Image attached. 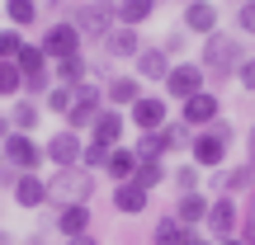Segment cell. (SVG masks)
<instances>
[{
  "label": "cell",
  "instance_id": "cell-1",
  "mask_svg": "<svg viewBox=\"0 0 255 245\" xmlns=\"http://www.w3.org/2000/svg\"><path fill=\"white\" fill-rule=\"evenodd\" d=\"M241 62H246V47H241V38H232V33H208V38H203V57H199V66H203V76H208L213 85L237 81Z\"/></svg>",
  "mask_w": 255,
  "mask_h": 245
},
{
  "label": "cell",
  "instance_id": "cell-2",
  "mask_svg": "<svg viewBox=\"0 0 255 245\" xmlns=\"http://www.w3.org/2000/svg\"><path fill=\"white\" fill-rule=\"evenodd\" d=\"M232 142H237L232 123L218 118V123H208V127H199V132H194V142H189V161L199 165V170H222V165H227Z\"/></svg>",
  "mask_w": 255,
  "mask_h": 245
},
{
  "label": "cell",
  "instance_id": "cell-3",
  "mask_svg": "<svg viewBox=\"0 0 255 245\" xmlns=\"http://www.w3.org/2000/svg\"><path fill=\"white\" fill-rule=\"evenodd\" d=\"M71 24L81 28V43L90 38V43H104V38L119 28V0H85V5H76Z\"/></svg>",
  "mask_w": 255,
  "mask_h": 245
},
{
  "label": "cell",
  "instance_id": "cell-4",
  "mask_svg": "<svg viewBox=\"0 0 255 245\" xmlns=\"http://www.w3.org/2000/svg\"><path fill=\"white\" fill-rule=\"evenodd\" d=\"M90 193H95V170H85V165L57 170L52 179H47V203H57V208H66V203H90Z\"/></svg>",
  "mask_w": 255,
  "mask_h": 245
},
{
  "label": "cell",
  "instance_id": "cell-5",
  "mask_svg": "<svg viewBox=\"0 0 255 245\" xmlns=\"http://www.w3.org/2000/svg\"><path fill=\"white\" fill-rule=\"evenodd\" d=\"M0 156H5V165L9 170H19V174H28V170H43V146H38V137L33 132H9L5 142H0Z\"/></svg>",
  "mask_w": 255,
  "mask_h": 245
},
{
  "label": "cell",
  "instance_id": "cell-6",
  "mask_svg": "<svg viewBox=\"0 0 255 245\" xmlns=\"http://www.w3.org/2000/svg\"><path fill=\"white\" fill-rule=\"evenodd\" d=\"M104 109H109V104H104V90H100L95 81L76 85V94H71V109H66V127H71V132H90V123L100 118Z\"/></svg>",
  "mask_w": 255,
  "mask_h": 245
},
{
  "label": "cell",
  "instance_id": "cell-7",
  "mask_svg": "<svg viewBox=\"0 0 255 245\" xmlns=\"http://www.w3.org/2000/svg\"><path fill=\"white\" fill-rule=\"evenodd\" d=\"M38 47L47 52V62H62V57H76V52H81V28H76L71 19H57V24H47V28H43Z\"/></svg>",
  "mask_w": 255,
  "mask_h": 245
},
{
  "label": "cell",
  "instance_id": "cell-8",
  "mask_svg": "<svg viewBox=\"0 0 255 245\" xmlns=\"http://www.w3.org/2000/svg\"><path fill=\"white\" fill-rule=\"evenodd\" d=\"M203 227L213 231V241H232L241 231V208L232 193H218V198L208 203V217H203Z\"/></svg>",
  "mask_w": 255,
  "mask_h": 245
},
{
  "label": "cell",
  "instance_id": "cell-9",
  "mask_svg": "<svg viewBox=\"0 0 255 245\" xmlns=\"http://www.w3.org/2000/svg\"><path fill=\"white\" fill-rule=\"evenodd\" d=\"M199 90H208V76H203V66H199V62H175L170 76H165V94H170L175 104H184L189 94H199Z\"/></svg>",
  "mask_w": 255,
  "mask_h": 245
},
{
  "label": "cell",
  "instance_id": "cell-10",
  "mask_svg": "<svg viewBox=\"0 0 255 245\" xmlns=\"http://www.w3.org/2000/svg\"><path fill=\"white\" fill-rule=\"evenodd\" d=\"M218 118H222V99L213 90H199V94H189V99L180 104V123L189 127V132H199V127H208Z\"/></svg>",
  "mask_w": 255,
  "mask_h": 245
},
{
  "label": "cell",
  "instance_id": "cell-11",
  "mask_svg": "<svg viewBox=\"0 0 255 245\" xmlns=\"http://www.w3.org/2000/svg\"><path fill=\"white\" fill-rule=\"evenodd\" d=\"M81 151H85V137L71 132V127L52 132V137H47V146H43V156L57 165V170H71V165H81Z\"/></svg>",
  "mask_w": 255,
  "mask_h": 245
},
{
  "label": "cell",
  "instance_id": "cell-12",
  "mask_svg": "<svg viewBox=\"0 0 255 245\" xmlns=\"http://www.w3.org/2000/svg\"><path fill=\"white\" fill-rule=\"evenodd\" d=\"M128 118H132L137 132H156V127L170 123V99H161V94H142V99L128 109Z\"/></svg>",
  "mask_w": 255,
  "mask_h": 245
},
{
  "label": "cell",
  "instance_id": "cell-13",
  "mask_svg": "<svg viewBox=\"0 0 255 245\" xmlns=\"http://www.w3.org/2000/svg\"><path fill=\"white\" fill-rule=\"evenodd\" d=\"M180 28H184V33H199V38L218 33V5H213V0H194V5H184Z\"/></svg>",
  "mask_w": 255,
  "mask_h": 245
},
{
  "label": "cell",
  "instance_id": "cell-14",
  "mask_svg": "<svg viewBox=\"0 0 255 245\" xmlns=\"http://www.w3.org/2000/svg\"><path fill=\"white\" fill-rule=\"evenodd\" d=\"M114 208H119L123 217H142V212L151 208V193L137 179H123V184H114Z\"/></svg>",
  "mask_w": 255,
  "mask_h": 245
},
{
  "label": "cell",
  "instance_id": "cell-15",
  "mask_svg": "<svg viewBox=\"0 0 255 245\" xmlns=\"http://www.w3.org/2000/svg\"><path fill=\"white\" fill-rule=\"evenodd\" d=\"M137 99H142V81L137 76H109V85H104V104L109 109H132Z\"/></svg>",
  "mask_w": 255,
  "mask_h": 245
},
{
  "label": "cell",
  "instance_id": "cell-16",
  "mask_svg": "<svg viewBox=\"0 0 255 245\" xmlns=\"http://www.w3.org/2000/svg\"><path fill=\"white\" fill-rule=\"evenodd\" d=\"M123 127H128V118H123L119 109H104L100 118L90 123V142H100V146H109V151H114V146L123 142Z\"/></svg>",
  "mask_w": 255,
  "mask_h": 245
},
{
  "label": "cell",
  "instance_id": "cell-17",
  "mask_svg": "<svg viewBox=\"0 0 255 245\" xmlns=\"http://www.w3.org/2000/svg\"><path fill=\"white\" fill-rule=\"evenodd\" d=\"M9 189H14V203H19V208H43V203H47V179H43V174H33V170H28V174H14Z\"/></svg>",
  "mask_w": 255,
  "mask_h": 245
},
{
  "label": "cell",
  "instance_id": "cell-18",
  "mask_svg": "<svg viewBox=\"0 0 255 245\" xmlns=\"http://www.w3.org/2000/svg\"><path fill=\"white\" fill-rule=\"evenodd\" d=\"M100 47L114 57V62H132V57L142 52V33H137V28H123V24H119V28H114V33L104 38Z\"/></svg>",
  "mask_w": 255,
  "mask_h": 245
},
{
  "label": "cell",
  "instance_id": "cell-19",
  "mask_svg": "<svg viewBox=\"0 0 255 245\" xmlns=\"http://www.w3.org/2000/svg\"><path fill=\"white\" fill-rule=\"evenodd\" d=\"M57 231H62L66 241L71 236H85L90 231V203H66V208H57Z\"/></svg>",
  "mask_w": 255,
  "mask_h": 245
},
{
  "label": "cell",
  "instance_id": "cell-20",
  "mask_svg": "<svg viewBox=\"0 0 255 245\" xmlns=\"http://www.w3.org/2000/svg\"><path fill=\"white\" fill-rule=\"evenodd\" d=\"M151 241H156V245H199V231H194V227H184V222L170 212V217H161V222H156Z\"/></svg>",
  "mask_w": 255,
  "mask_h": 245
},
{
  "label": "cell",
  "instance_id": "cell-21",
  "mask_svg": "<svg viewBox=\"0 0 255 245\" xmlns=\"http://www.w3.org/2000/svg\"><path fill=\"white\" fill-rule=\"evenodd\" d=\"M132 62H137V81H161V85H165V76H170V66H175L161 47H142Z\"/></svg>",
  "mask_w": 255,
  "mask_h": 245
},
{
  "label": "cell",
  "instance_id": "cell-22",
  "mask_svg": "<svg viewBox=\"0 0 255 245\" xmlns=\"http://www.w3.org/2000/svg\"><path fill=\"white\" fill-rule=\"evenodd\" d=\"M52 81H57V85H71V90H76V85L90 81V62H85L81 52H76V57H62V62H52Z\"/></svg>",
  "mask_w": 255,
  "mask_h": 245
},
{
  "label": "cell",
  "instance_id": "cell-23",
  "mask_svg": "<svg viewBox=\"0 0 255 245\" xmlns=\"http://www.w3.org/2000/svg\"><path fill=\"white\" fill-rule=\"evenodd\" d=\"M218 193H246V189H255V165L246 161V165H232V170H222L218 179Z\"/></svg>",
  "mask_w": 255,
  "mask_h": 245
},
{
  "label": "cell",
  "instance_id": "cell-24",
  "mask_svg": "<svg viewBox=\"0 0 255 245\" xmlns=\"http://www.w3.org/2000/svg\"><path fill=\"white\" fill-rule=\"evenodd\" d=\"M132 170H137V151L132 146H114L109 161H104V174H109L114 184H123V179H132Z\"/></svg>",
  "mask_w": 255,
  "mask_h": 245
},
{
  "label": "cell",
  "instance_id": "cell-25",
  "mask_svg": "<svg viewBox=\"0 0 255 245\" xmlns=\"http://www.w3.org/2000/svg\"><path fill=\"white\" fill-rule=\"evenodd\" d=\"M208 203L203 193H180V203H175V217L184 222V227H203V217H208Z\"/></svg>",
  "mask_w": 255,
  "mask_h": 245
},
{
  "label": "cell",
  "instance_id": "cell-26",
  "mask_svg": "<svg viewBox=\"0 0 255 245\" xmlns=\"http://www.w3.org/2000/svg\"><path fill=\"white\" fill-rule=\"evenodd\" d=\"M38 9H43V0H5V19H9V28H33L38 24Z\"/></svg>",
  "mask_w": 255,
  "mask_h": 245
},
{
  "label": "cell",
  "instance_id": "cell-27",
  "mask_svg": "<svg viewBox=\"0 0 255 245\" xmlns=\"http://www.w3.org/2000/svg\"><path fill=\"white\" fill-rule=\"evenodd\" d=\"M38 118H43V104H38V99H28V94L14 104V109H9V127H14V132H33Z\"/></svg>",
  "mask_w": 255,
  "mask_h": 245
},
{
  "label": "cell",
  "instance_id": "cell-28",
  "mask_svg": "<svg viewBox=\"0 0 255 245\" xmlns=\"http://www.w3.org/2000/svg\"><path fill=\"white\" fill-rule=\"evenodd\" d=\"M156 14V0H119V24L123 28H142Z\"/></svg>",
  "mask_w": 255,
  "mask_h": 245
},
{
  "label": "cell",
  "instance_id": "cell-29",
  "mask_svg": "<svg viewBox=\"0 0 255 245\" xmlns=\"http://www.w3.org/2000/svg\"><path fill=\"white\" fill-rule=\"evenodd\" d=\"M132 179L142 184L146 193H151V189H161V184L170 179V170H165V161H137V170H132Z\"/></svg>",
  "mask_w": 255,
  "mask_h": 245
},
{
  "label": "cell",
  "instance_id": "cell-30",
  "mask_svg": "<svg viewBox=\"0 0 255 245\" xmlns=\"http://www.w3.org/2000/svg\"><path fill=\"white\" fill-rule=\"evenodd\" d=\"M14 66H19L24 76H38V71H47L52 62H47V52H43L38 43H24V47H19V57H14Z\"/></svg>",
  "mask_w": 255,
  "mask_h": 245
},
{
  "label": "cell",
  "instance_id": "cell-31",
  "mask_svg": "<svg viewBox=\"0 0 255 245\" xmlns=\"http://www.w3.org/2000/svg\"><path fill=\"white\" fill-rule=\"evenodd\" d=\"M19 90H24V71L14 62H0V99H14Z\"/></svg>",
  "mask_w": 255,
  "mask_h": 245
},
{
  "label": "cell",
  "instance_id": "cell-32",
  "mask_svg": "<svg viewBox=\"0 0 255 245\" xmlns=\"http://www.w3.org/2000/svg\"><path fill=\"white\" fill-rule=\"evenodd\" d=\"M71 94H76L71 85H52V90L43 94V109H47V113H57V118H66V109H71Z\"/></svg>",
  "mask_w": 255,
  "mask_h": 245
},
{
  "label": "cell",
  "instance_id": "cell-33",
  "mask_svg": "<svg viewBox=\"0 0 255 245\" xmlns=\"http://www.w3.org/2000/svg\"><path fill=\"white\" fill-rule=\"evenodd\" d=\"M170 184H175V189H180V193H199V184H203V174H199V165H180V170H175L170 174Z\"/></svg>",
  "mask_w": 255,
  "mask_h": 245
},
{
  "label": "cell",
  "instance_id": "cell-34",
  "mask_svg": "<svg viewBox=\"0 0 255 245\" xmlns=\"http://www.w3.org/2000/svg\"><path fill=\"white\" fill-rule=\"evenodd\" d=\"M52 85H57V81H52V66H47V71H38V76H24V94H28V99H43Z\"/></svg>",
  "mask_w": 255,
  "mask_h": 245
},
{
  "label": "cell",
  "instance_id": "cell-35",
  "mask_svg": "<svg viewBox=\"0 0 255 245\" xmlns=\"http://www.w3.org/2000/svg\"><path fill=\"white\" fill-rule=\"evenodd\" d=\"M19 47H24V33L19 28H0V62H14Z\"/></svg>",
  "mask_w": 255,
  "mask_h": 245
},
{
  "label": "cell",
  "instance_id": "cell-36",
  "mask_svg": "<svg viewBox=\"0 0 255 245\" xmlns=\"http://www.w3.org/2000/svg\"><path fill=\"white\" fill-rule=\"evenodd\" d=\"M161 132H165V142H170V151H189V142H194V132L184 123H165Z\"/></svg>",
  "mask_w": 255,
  "mask_h": 245
},
{
  "label": "cell",
  "instance_id": "cell-37",
  "mask_svg": "<svg viewBox=\"0 0 255 245\" xmlns=\"http://www.w3.org/2000/svg\"><path fill=\"white\" fill-rule=\"evenodd\" d=\"M104 161H109V146L85 142V151H81V165H85V170H104Z\"/></svg>",
  "mask_w": 255,
  "mask_h": 245
},
{
  "label": "cell",
  "instance_id": "cell-38",
  "mask_svg": "<svg viewBox=\"0 0 255 245\" xmlns=\"http://www.w3.org/2000/svg\"><path fill=\"white\" fill-rule=\"evenodd\" d=\"M184 43H189V33H184V28H175V33H165L161 52H165V57H180V52H184Z\"/></svg>",
  "mask_w": 255,
  "mask_h": 245
},
{
  "label": "cell",
  "instance_id": "cell-39",
  "mask_svg": "<svg viewBox=\"0 0 255 245\" xmlns=\"http://www.w3.org/2000/svg\"><path fill=\"white\" fill-rule=\"evenodd\" d=\"M237 28H241V33H251V38H255V0H246V5L237 9Z\"/></svg>",
  "mask_w": 255,
  "mask_h": 245
},
{
  "label": "cell",
  "instance_id": "cell-40",
  "mask_svg": "<svg viewBox=\"0 0 255 245\" xmlns=\"http://www.w3.org/2000/svg\"><path fill=\"white\" fill-rule=\"evenodd\" d=\"M241 241H246V245H255V198H251V208L241 212Z\"/></svg>",
  "mask_w": 255,
  "mask_h": 245
},
{
  "label": "cell",
  "instance_id": "cell-41",
  "mask_svg": "<svg viewBox=\"0 0 255 245\" xmlns=\"http://www.w3.org/2000/svg\"><path fill=\"white\" fill-rule=\"evenodd\" d=\"M237 81L246 85V90L255 94V57H246V62H241V71H237Z\"/></svg>",
  "mask_w": 255,
  "mask_h": 245
},
{
  "label": "cell",
  "instance_id": "cell-42",
  "mask_svg": "<svg viewBox=\"0 0 255 245\" xmlns=\"http://www.w3.org/2000/svg\"><path fill=\"white\" fill-rule=\"evenodd\" d=\"M14 174H19V170H9V165H5V156H0V184H14Z\"/></svg>",
  "mask_w": 255,
  "mask_h": 245
},
{
  "label": "cell",
  "instance_id": "cell-43",
  "mask_svg": "<svg viewBox=\"0 0 255 245\" xmlns=\"http://www.w3.org/2000/svg\"><path fill=\"white\" fill-rule=\"evenodd\" d=\"M66 245H100V241H95V236H90V231H85V236H71V241H66Z\"/></svg>",
  "mask_w": 255,
  "mask_h": 245
},
{
  "label": "cell",
  "instance_id": "cell-44",
  "mask_svg": "<svg viewBox=\"0 0 255 245\" xmlns=\"http://www.w3.org/2000/svg\"><path fill=\"white\" fill-rule=\"evenodd\" d=\"M9 132H14V127H9V118H5V113H0V142H5Z\"/></svg>",
  "mask_w": 255,
  "mask_h": 245
},
{
  "label": "cell",
  "instance_id": "cell-45",
  "mask_svg": "<svg viewBox=\"0 0 255 245\" xmlns=\"http://www.w3.org/2000/svg\"><path fill=\"white\" fill-rule=\"evenodd\" d=\"M246 146H251V165H255V123H251V142Z\"/></svg>",
  "mask_w": 255,
  "mask_h": 245
},
{
  "label": "cell",
  "instance_id": "cell-46",
  "mask_svg": "<svg viewBox=\"0 0 255 245\" xmlns=\"http://www.w3.org/2000/svg\"><path fill=\"white\" fill-rule=\"evenodd\" d=\"M47 5H52V9H66V5H71V0H47Z\"/></svg>",
  "mask_w": 255,
  "mask_h": 245
},
{
  "label": "cell",
  "instance_id": "cell-47",
  "mask_svg": "<svg viewBox=\"0 0 255 245\" xmlns=\"http://www.w3.org/2000/svg\"><path fill=\"white\" fill-rule=\"evenodd\" d=\"M218 245H246V241H241V236H232V241H218Z\"/></svg>",
  "mask_w": 255,
  "mask_h": 245
},
{
  "label": "cell",
  "instance_id": "cell-48",
  "mask_svg": "<svg viewBox=\"0 0 255 245\" xmlns=\"http://www.w3.org/2000/svg\"><path fill=\"white\" fill-rule=\"evenodd\" d=\"M0 245H14V241H9V236H0Z\"/></svg>",
  "mask_w": 255,
  "mask_h": 245
},
{
  "label": "cell",
  "instance_id": "cell-49",
  "mask_svg": "<svg viewBox=\"0 0 255 245\" xmlns=\"http://www.w3.org/2000/svg\"><path fill=\"white\" fill-rule=\"evenodd\" d=\"M199 245H218V241H199Z\"/></svg>",
  "mask_w": 255,
  "mask_h": 245
},
{
  "label": "cell",
  "instance_id": "cell-50",
  "mask_svg": "<svg viewBox=\"0 0 255 245\" xmlns=\"http://www.w3.org/2000/svg\"><path fill=\"white\" fill-rule=\"evenodd\" d=\"M180 5H194V0H180Z\"/></svg>",
  "mask_w": 255,
  "mask_h": 245
}]
</instances>
